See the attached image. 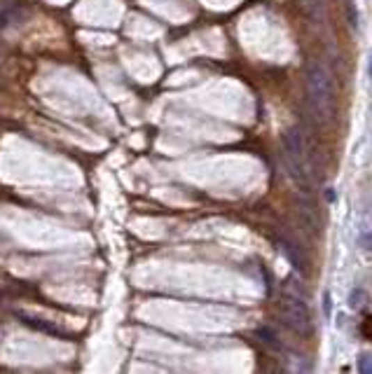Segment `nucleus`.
I'll list each match as a JSON object with an SVG mask.
<instances>
[{"label": "nucleus", "mask_w": 372, "mask_h": 374, "mask_svg": "<svg viewBox=\"0 0 372 374\" xmlns=\"http://www.w3.org/2000/svg\"><path fill=\"white\" fill-rule=\"evenodd\" d=\"M358 243H361V248L365 250V255L372 257V234H363L361 238H358Z\"/></svg>", "instance_id": "0eeeda50"}, {"label": "nucleus", "mask_w": 372, "mask_h": 374, "mask_svg": "<svg viewBox=\"0 0 372 374\" xmlns=\"http://www.w3.org/2000/svg\"><path fill=\"white\" fill-rule=\"evenodd\" d=\"M284 157L291 178L295 185L302 187L305 192H312L314 187V157L309 152V145L298 129H288L284 133Z\"/></svg>", "instance_id": "f257e3e1"}, {"label": "nucleus", "mask_w": 372, "mask_h": 374, "mask_svg": "<svg viewBox=\"0 0 372 374\" xmlns=\"http://www.w3.org/2000/svg\"><path fill=\"white\" fill-rule=\"evenodd\" d=\"M368 73H370V77H372V56H370V63H368Z\"/></svg>", "instance_id": "1a4fd4ad"}, {"label": "nucleus", "mask_w": 372, "mask_h": 374, "mask_svg": "<svg viewBox=\"0 0 372 374\" xmlns=\"http://www.w3.org/2000/svg\"><path fill=\"white\" fill-rule=\"evenodd\" d=\"M307 89H309V103L314 115L321 122L330 124L337 115V99L328 70L321 63H312L309 70H307Z\"/></svg>", "instance_id": "f03ea898"}, {"label": "nucleus", "mask_w": 372, "mask_h": 374, "mask_svg": "<svg viewBox=\"0 0 372 374\" xmlns=\"http://www.w3.org/2000/svg\"><path fill=\"white\" fill-rule=\"evenodd\" d=\"M368 293H365L363 288H356V290H351V295H349V307L351 309H363L365 304H368Z\"/></svg>", "instance_id": "20e7f679"}, {"label": "nucleus", "mask_w": 372, "mask_h": 374, "mask_svg": "<svg viewBox=\"0 0 372 374\" xmlns=\"http://www.w3.org/2000/svg\"><path fill=\"white\" fill-rule=\"evenodd\" d=\"M281 316H284L286 325L298 334H302V337H312L314 334L312 311L302 298H298V295H286L284 302H281Z\"/></svg>", "instance_id": "7ed1b4c3"}, {"label": "nucleus", "mask_w": 372, "mask_h": 374, "mask_svg": "<svg viewBox=\"0 0 372 374\" xmlns=\"http://www.w3.org/2000/svg\"><path fill=\"white\" fill-rule=\"evenodd\" d=\"M12 3L15 0H0V26L10 19V12H12Z\"/></svg>", "instance_id": "39448f33"}, {"label": "nucleus", "mask_w": 372, "mask_h": 374, "mask_svg": "<svg viewBox=\"0 0 372 374\" xmlns=\"http://www.w3.org/2000/svg\"><path fill=\"white\" fill-rule=\"evenodd\" d=\"M358 372H363V374H372V356H361L358 358Z\"/></svg>", "instance_id": "423d86ee"}, {"label": "nucleus", "mask_w": 372, "mask_h": 374, "mask_svg": "<svg viewBox=\"0 0 372 374\" xmlns=\"http://www.w3.org/2000/svg\"><path fill=\"white\" fill-rule=\"evenodd\" d=\"M349 17H351V26H356L358 24V17H356V10L351 8V5H349Z\"/></svg>", "instance_id": "6e6552de"}]
</instances>
